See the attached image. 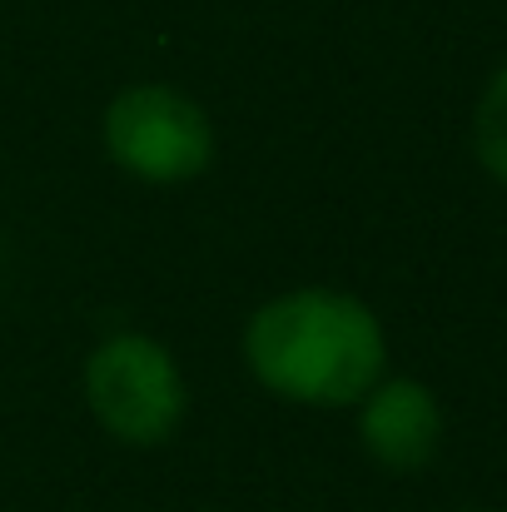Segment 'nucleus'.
Wrapping results in <instances>:
<instances>
[{"label":"nucleus","mask_w":507,"mask_h":512,"mask_svg":"<svg viewBox=\"0 0 507 512\" xmlns=\"http://www.w3.org/2000/svg\"><path fill=\"white\" fill-rule=\"evenodd\" d=\"M85 403L95 423L130 448L169 443L189 413L184 368L150 334H110L85 358Z\"/></svg>","instance_id":"f03ea898"},{"label":"nucleus","mask_w":507,"mask_h":512,"mask_svg":"<svg viewBox=\"0 0 507 512\" xmlns=\"http://www.w3.org/2000/svg\"><path fill=\"white\" fill-rule=\"evenodd\" d=\"M468 512H498V508H468Z\"/></svg>","instance_id":"423d86ee"},{"label":"nucleus","mask_w":507,"mask_h":512,"mask_svg":"<svg viewBox=\"0 0 507 512\" xmlns=\"http://www.w3.org/2000/svg\"><path fill=\"white\" fill-rule=\"evenodd\" d=\"M473 160L507 189V65H498L473 105Z\"/></svg>","instance_id":"39448f33"},{"label":"nucleus","mask_w":507,"mask_h":512,"mask_svg":"<svg viewBox=\"0 0 507 512\" xmlns=\"http://www.w3.org/2000/svg\"><path fill=\"white\" fill-rule=\"evenodd\" d=\"M254 383L299 408H353L388 373L383 319L343 289H289L264 299L244 324Z\"/></svg>","instance_id":"f257e3e1"},{"label":"nucleus","mask_w":507,"mask_h":512,"mask_svg":"<svg viewBox=\"0 0 507 512\" xmlns=\"http://www.w3.org/2000/svg\"><path fill=\"white\" fill-rule=\"evenodd\" d=\"M100 145L110 165L145 184H184L209 170L214 125L204 105L174 85H130L100 115Z\"/></svg>","instance_id":"7ed1b4c3"},{"label":"nucleus","mask_w":507,"mask_h":512,"mask_svg":"<svg viewBox=\"0 0 507 512\" xmlns=\"http://www.w3.org/2000/svg\"><path fill=\"white\" fill-rule=\"evenodd\" d=\"M353 408L358 443L383 473H423L443 453V403L423 378L383 373Z\"/></svg>","instance_id":"20e7f679"}]
</instances>
